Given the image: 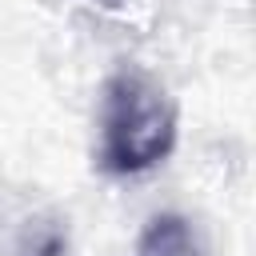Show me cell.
<instances>
[{"mask_svg":"<svg viewBox=\"0 0 256 256\" xmlns=\"http://www.w3.org/2000/svg\"><path fill=\"white\" fill-rule=\"evenodd\" d=\"M68 240L60 232H36L32 244H24V256H64Z\"/></svg>","mask_w":256,"mask_h":256,"instance_id":"cell-3","label":"cell"},{"mask_svg":"<svg viewBox=\"0 0 256 256\" xmlns=\"http://www.w3.org/2000/svg\"><path fill=\"white\" fill-rule=\"evenodd\" d=\"M136 256H204L200 232L180 212H160L144 224L136 240Z\"/></svg>","mask_w":256,"mask_h":256,"instance_id":"cell-2","label":"cell"},{"mask_svg":"<svg viewBox=\"0 0 256 256\" xmlns=\"http://www.w3.org/2000/svg\"><path fill=\"white\" fill-rule=\"evenodd\" d=\"M176 100L152 72L136 64L116 68L100 92L96 168L108 176H140L164 164L176 148Z\"/></svg>","mask_w":256,"mask_h":256,"instance_id":"cell-1","label":"cell"}]
</instances>
